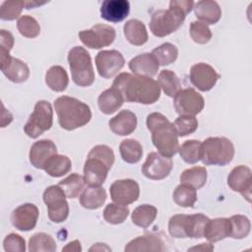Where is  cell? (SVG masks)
<instances>
[{
  "mask_svg": "<svg viewBox=\"0 0 252 252\" xmlns=\"http://www.w3.org/2000/svg\"><path fill=\"white\" fill-rule=\"evenodd\" d=\"M124 35L126 39L133 45L140 46L148 41V32L143 22L132 19L125 23L123 27Z\"/></svg>",
  "mask_w": 252,
  "mask_h": 252,
  "instance_id": "cell-27",
  "label": "cell"
},
{
  "mask_svg": "<svg viewBox=\"0 0 252 252\" xmlns=\"http://www.w3.org/2000/svg\"><path fill=\"white\" fill-rule=\"evenodd\" d=\"M146 123L148 130L152 133V141L158 152L167 158L173 157L179 149L178 135L173 123L159 112L149 114Z\"/></svg>",
  "mask_w": 252,
  "mask_h": 252,
  "instance_id": "cell-3",
  "label": "cell"
},
{
  "mask_svg": "<svg viewBox=\"0 0 252 252\" xmlns=\"http://www.w3.org/2000/svg\"><path fill=\"white\" fill-rule=\"evenodd\" d=\"M106 197V192L102 187L89 186L80 195V203L88 210H95L104 204Z\"/></svg>",
  "mask_w": 252,
  "mask_h": 252,
  "instance_id": "cell-28",
  "label": "cell"
},
{
  "mask_svg": "<svg viewBox=\"0 0 252 252\" xmlns=\"http://www.w3.org/2000/svg\"><path fill=\"white\" fill-rule=\"evenodd\" d=\"M38 209L32 203H26L17 207L11 214V221L14 227L21 231H29L35 227L38 219Z\"/></svg>",
  "mask_w": 252,
  "mask_h": 252,
  "instance_id": "cell-16",
  "label": "cell"
},
{
  "mask_svg": "<svg viewBox=\"0 0 252 252\" xmlns=\"http://www.w3.org/2000/svg\"><path fill=\"white\" fill-rule=\"evenodd\" d=\"M209 220L210 219L203 214L186 215V220H185L186 236L190 238L204 237V231Z\"/></svg>",
  "mask_w": 252,
  "mask_h": 252,
  "instance_id": "cell-31",
  "label": "cell"
},
{
  "mask_svg": "<svg viewBox=\"0 0 252 252\" xmlns=\"http://www.w3.org/2000/svg\"><path fill=\"white\" fill-rule=\"evenodd\" d=\"M56 248L55 240L44 232L35 233L29 240L30 252H54Z\"/></svg>",
  "mask_w": 252,
  "mask_h": 252,
  "instance_id": "cell-37",
  "label": "cell"
},
{
  "mask_svg": "<svg viewBox=\"0 0 252 252\" xmlns=\"http://www.w3.org/2000/svg\"><path fill=\"white\" fill-rule=\"evenodd\" d=\"M112 201L121 206L136 202L140 195L139 184L133 179H120L114 181L109 188Z\"/></svg>",
  "mask_w": 252,
  "mask_h": 252,
  "instance_id": "cell-13",
  "label": "cell"
},
{
  "mask_svg": "<svg viewBox=\"0 0 252 252\" xmlns=\"http://www.w3.org/2000/svg\"><path fill=\"white\" fill-rule=\"evenodd\" d=\"M158 63L152 53H143L132 58L129 62V69L137 76L153 78L158 74Z\"/></svg>",
  "mask_w": 252,
  "mask_h": 252,
  "instance_id": "cell-21",
  "label": "cell"
},
{
  "mask_svg": "<svg viewBox=\"0 0 252 252\" xmlns=\"http://www.w3.org/2000/svg\"><path fill=\"white\" fill-rule=\"evenodd\" d=\"M101 250H106V251H111L109 247H107L104 243H95L90 248V251H101Z\"/></svg>",
  "mask_w": 252,
  "mask_h": 252,
  "instance_id": "cell-52",
  "label": "cell"
},
{
  "mask_svg": "<svg viewBox=\"0 0 252 252\" xmlns=\"http://www.w3.org/2000/svg\"><path fill=\"white\" fill-rule=\"evenodd\" d=\"M125 252L163 251L164 246L161 238L157 234H145L132 239L124 248Z\"/></svg>",
  "mask_w": 252,
  "mask_h": 252,
  "instance_id": "cell-24",
  "label": "cell"
},
{
  "mask_svg": "<svg viewBox=\"0 0 252 252\" xmlns=\"http://www.w3.org/2000/svg\"><path fill=\"white\" fill-rule=\"evenodd\" d=\"M252 172L246 165H238L234 167L228 177L227 184L231 190L239 192L248 202H251L252 189Z\"/></svg>",
  "mask_w": 252,
  "mask_h": 252,
  "instance_id": "cell-17",
  "label": "cell"
},
{
  "mask_svg": "<svg viewBox=\"0 0 252 252\" xmlns=\"http://www.w3.org/2000/svg\"><path fill=\"white\" fill-rule=\"evenodd\" d=\"M111 166L102 158L88 155L84 165V179L89 186H100L106 179L107 173Z\"/></svg>",
  "mask_w": 252,
  "mask_h": 252,
  "instance_id": "cell-14",
  "label": "cell"
},
{
  "mask_svg": "<svg viewBox=\"0 0 252 252\" xmlns=\"http://www.w3.org/2000/svg\"><path fill=\"white\" fill-rule=\"evenodd\" d=\"M220 75L207 63H197L190 69V82L201 92L212 90Z\"/></svg>",
  "mask_w": 252,
  "mask_h": 252,
  "instance_id": "cell-15",
  "label": "cell"
},
{
  "mask_svg": "<svg viewBox=\"0 0 252 252\" xmlns=\"http://www.w3.org/2000/svg\"><path fill=\"white\" fill-rule=\"evenodd\" d=\"M194 2L189 0H171L169 8L153 13L150 30L154 35L164 37L177 31L183 24L186 15L193 9Z\"/></svg>",
  "mask_w": 252,
  "mask_h": 252,
  "instance_id": "cell-2",
  "label": "cell"
},
{
  "mask_svg": "<svg viewBox=\"0 0 252 252\" xmlns=\"http://www.w3.org/2000/svg\"><path fill=\"white\" fill-rule=\"evenodd\" d=\"M45 3H46V2L40 3V2H37V1H34V0L26 1V6H25V8L28 9V10H30V9H32V8H35V7H37V6L43 5V4H45Z\"/></svg>",
  "mask_w": 252,
  "mask_h": 252,
  "instance_id": "cell-53",
  "label": "cell"
},
{
  "mask_svg": "<svg viewBox=\"0 0 252 252\" xmlns=\"http://www.w3.org/2000/svg\"><path fill=\"white\" fill-rule=\"evenodd\" d=\"M85 185L84 176L78 173H72L58 183V186L64 191L66 197L70 199L79 197L84 191Z\"/></svg>",
  "mask_w": 252,
  "mask_h": 252,
  "instance_id": "cell-32",
  "label": "cell"
},
{
  "mask_svg": "<svg viewBox=\"0 0 252 252\" xmlns=\"http://www.w3.org/2000/svg\"><path fill=\"white\" fill-rule=\"evenodd\" d=\"M112 87L117 89L129 102L152 104L160 96L158 83L150 77L121 73L113 81Z\"/></svg>",
  "mask_w": 252,
  "mask_h": 252,
  "instance_id": "cell-1",
  "label": "cell"
},
{
  "mask_svg": "<svg viewBox=\"0 0 252 252\" xmlns=\"http://www.w3.org/2000/svg\"><path fill=\"white\" fill-rule=\"evenodd\" d=\"M62 251H75V252H80L82 251L81 243L79 240H74L69 242L65 247L62 248Z\"/></svg>",
  "mask_w": 252,
  "mask_h": 252,
  "instance_id": "cell-50",
  "label": "cell"
},
{
  "mask_svg": "<svg viewBox=\"0 0 252 252\" xmlns=\"http://www.w3.org/2000/svg\"><path fill=\"white\" fill-rule=\"evenodd\" d=\"M119 152L124 161L128 163H137L143 156L142 145L134 139H125L120 143Z\"/></svg>",
  "mask_w": 252,
  "mask_h": 252,
  "instance_id": "cell-33",
  "label": "cell"
},
{
  "mask_svg": "<svg viewBox=\"0 0 252 252\" xmlns=\"http://www.w3.org/2000/svg\"><path fill=\"white\" fill-rule=\"evenodd\" d=\"M72 168L70 158L63 155H54L48 159L43 170L52 177H60L68 173Z\"/></svg>",
  "mask_w": 252,
  "mask_h": 252,
  "instance_id": "cell-30",
  "label": "cell"
},
{
  "mask_svg": "<svg viewBox=\"0 0 252 252\" xmlns=\"http://www.w3.org/2000/svg\"><path fill=\"white\" fill-rule=\"evenodd\" d=\"M14 36L10 32L6 30L0 31V58L10 55V51L14 46Z\"/></svg>",
  "mask_w": 252,
  "mask_h": 252,
  "instance_id": "cell-49",
  "label": "cell"
},
{
  "mask_svg": "<svg viewBox=\"0 0 252 252\" xmlns=\"http://www.w3.org/2000/svg\"><path fill=\"white\" fill-rule=\"evenodd\" d=\"M230 222V234L229 237L234 239L245 238L251 229V223L247 217L242 215H234L229 219Z\"/></svg>",
  "mask_w": 252,
  "mask_h": 252,
  "instance_id": "cell-41",
  "label": "cell"
},
{
  "mask_svg": "<svg viewBox=\"0 0 252 252\" xmlns=\"http://www.w3.org/2000/svg\"><path fill=\"white\" fill-rule=\"evenodd\" d=\"M201 141L188 140L185 141L178 149L181 158L190 164L196 163L201 160Z\"/></svg>",
  "mask_w": 252,
  "mask_h": 252,
  "instance_id": "cell-39",
  "label": "cell"
},
{
  "mask_svg": "<svg viewBox=\"0 0 252 252\" xmlns=\"http://www.w3.org/2000/svg\"><path fill=\"white\" fill-rule=\"evenodd\" d=\"M158 83L164 94L170 97H174V95L181 90L180 80L171 70H161L158 74Z\"/></svg>",
  "mask_w": 252,
  "mask_h": 252,
  "instance_id": "cell-34",
  "label": "cell"
},
{
  "mask_svg": "<svg viewBox=\"0 0 252 252\" xmlns=\"http://www.w3.org/2000/svg\"><path fill=\"white\" fill-rule=\"evenodd\" d=\"M26 1H5L0 7V18L4 21H13L19 18Z\"/></svg>",
  "mask_w": 252,
  "mask_h": 252,
  "instance_id": "cell-45",
  "label": "cell"
},
{
  "mask_svg": "<svg viewBox=\"0 0 252 252\" xmlns=\"http://www.w3.org/2000/svg\"><path fill=\"white\" fill-rule=\"evenodd\" d=\"M172 167L171 158L152 152L148 155L146 161L142 165V173L149 179L161 180L169 175Z\"/></svg>",
  "mask_w": 252,
  "mask_h": 252,
  "instance_id": "cell-11",
  "label": "cell"
},
{
  "mask_svg": "<svg viewBox=\"0 0 252 252\" xmlns=\"http://www.w3.org/2000/svg\"><path fill=\"white\" fill-rule=\"evenodd\" d=\"M124 101L125 100L121 93L113 87L102 92L97 98L98 107L104 114L114 113L122 106Z\"/></svg>",
  "mask_w": 252,
  "mask_h": 252,
  "instance_id": "cell-26",
  "label": "cell"
},
{
  "mask_svg": "<svg viewBox=\"0 0 252 252\" xmlns=\"http://www.w3.org/2000/svg\"><path fill=\"white\" fill-rule=\"evenodd\" d=\"M64 191L58 185H52L43 192V201L47 207L48 218L53 222H62L69 216V205Z\"/></svg>",
  "mask_w": 252,
  "mask_h": 252,
  "instance_id": "cell-8",
  "label": "cell"
},
{
  "mask_svg": "<svg viewBox=\"0 0 252 252\" xmlns=\"http://www.w3.org/2000/svg\"><path fill=\"white\" fill-rule=\"evenodd\" d=\"M173 126L177 132V135L180 137H184L192 134L197 130L198 120L195 116L179 115L175 119Z\"/></svg>",
  "mask_w": 252,
  "mask_h": 252,
  "instance_id": "cell-44",
  "label": "cell"
},
{
  "mask_svg": "<svg viewBox=\"0 0 252 252\" xmlns=\"http://www.w3.org/2000/svg\"><path fill=\"white\" fill-rule=\"evenodd\" d=\"M72 80L79 87H89L94 82V72L90 53L82 46H74L68 52Z\"/></svg>",
  "mask_w": 252,
  "mask_h": 252,
  "instance_id": "cell-6",
  "label": "cell"
},
{
  "mask_svg": "<svg viewBox=\"0 0 252 252\" xmlns=\"http://www.w3.org/2000/svg\"><path fill=\"white\" fill-rule=\"evenodd\" d=\"M152 54L157 59L158 65L165 66L173 63L177 59L178 49L174 44L165 42L153 49Z\"/></svg>",
  "mask_w": 252,
  "mask_h": 252,
  "instance_id": "cell-40",
  "label": "cell"
},
{
  "mask_svg": "<svg viewBox=\"0 0 252 252\" xmlns=\"http://www.w3.org/2000/svg\"><path fill=\"white\" fill-rule=\"evenodd\" d=\"M110 130L119 136L130 135L137 127L136 115L128 110H121L117 115L112 117L108 122Z\"/></svg>",
  "mask_w": 252,
  "mask_h": 252,
  "instance_id": "cell-22",
  "label": "cell"
},
{
  "mask_svg": "<svg viewBox=\"0 0 252 252\" xmlns=\"http://www.w3.org/2000/svg\"><path fill=\"white\" fill-rule=\"evenodd\" d=\"M115 36V30L103 24H96L91 30L79 32L81 41L92 49H99L110 45L114 41Z\"/></svg>",
  "mask_w": 252,
  "mask_h": 252,
  "instance_id": "cell-9",
  "label": "cell"
},
{
  "mask_svg": "<svg viewBox=\"0 0 252 252\" xmlns=\"http://www.w3.org/2000/svg\"><path fill=\"white\" fill-rule=\"evenodd\" d=\"M20 33L28 38H34L40 33V26L37 21L30 15L21 16L17 22Z\"/></svg>",
  "mask_w": 252,
  "mask_h": 252,
  "instance_id": "cell-42",
  "label": "cell"
},
{
  "mask_svg": "<svg viewBox=\"0 0 252 252\" xmlns=\"http://www.w3.org/2000/svg\"><path fill=\"white\" fill-rule=\"evenodd\" d=\"M207 181V169L204 166H193L185 169L180 175V182L193 186L195 189L202 188Z\"/></svg>",
  "mask_w": 252,
  "mask_h": 252,
  "instance_id": "cell-38",
  "label": "cell"
},
{
  "mask_svg": "<svg viewBox=\"0 0 252 252\" xmlns=\"http://www.w3.org/2000/svg\"><path fill=\"white\" fill-rule=\"evenodd\" d=\"M129 12L130 3L127 0H105L100 6V17L112 23L123 21Z\"/></svg>",
  "mask_w": 252,
  "mask_h": 252,
  "instance_id": "cell-20",
  "label": "cell"
},
{
  "mask_svg": "<svg viewBox=\"0 0 252 252\" xmlns=\"http://www.w3.org/2000/svg\"><path fill=\"white\" fill-rule=\"evenodd\" d=\"M229 234L230 222L226 218L209 220L204 231V237H206V239L211 243L229 237Z\"/></svg>",
  "mask_w": 252,
  "mask_h": 252,
  "instance_id": "cell-25",
  "label": "cell"
},
{
  "mask_svg": "<svg viewBox=\"0 0 252 252\" xmlns=\"http://www.w3.org/2000/svg\"><path fill=\"white\" fill-rule=\"evenodd\" d=\"M158 214V210L155 206L152 205H141L137 207L132 213V221L135 225L147 228L155 220Z\"/></svg>",
  "mask_w": 252,
  "mask_h": 252,
  "instance_id": "cell-35",
  "label": "cell"
},
{
  "mask_svg": "<svg viewBox=\"0 0 252 252\" xmlns=\"http://www.w3.org/2000/svg\"><path fill=\"white\" fill-rule=\"evenodd\" d=\"M173 105L179 115L195 116L205 105L203 96L194 89L180 90L173 97Z\"/></svg>",
  "mask_w": 252,
  "mask_h": 252,
  "instance_id": "cell-10",
  "label": "cell"
},
{
  "mask_svg": "<svg viewBox=\"0 0 252 252\" xmlns=\"http://www.w3.org/2000/svg\"><path fill=\"white\" fill-rule=\"evenodd\" d=\"M45 84L54 92H63L69 84V78L66 70L59 65L50 67L45 74Z\"/></svg>",
  "mask_w": 252,
  "mask_h": 252,
  "instance_id": "cell-29",
  "label": "cell"
},
{
  "mask_svg": "<svg viewBox=\"0 0 252 252\" xmlns=\"http://www.w3.org/2000/svg\"><path fill=\"white\" fill-rule=\"evenodd\" d=\"M193 9L195 16L207 26L218 23L221 17L220 7L214 0L198 1L194 3Z\"/></svg>",
  "mask_w": 252,
  "mask_h": 252,
  "instance_id": "cell-23",
  "label": "cell"
},
{
  "mask_svg": "<svg viewBox=\"0 0 252 252\" xmlns=\"http://www.w3.org/2000/svg\"><path fill=\"white\" fill-rule=\"evenodd\" d=\"M186 215H174L169 219L168 231L172 237L175 238H186L185 229Z\"/></svg>",
  "mask_w": 252,
  "mask_h": 252,
  "instance_id": "cell-47",
  "label": "cell"
},
{
  "mask_svg": "<svg viewBox=\"0 0 252 252\" xmlns=\"http://www.w3.org/2000/svg\"><path fill=\"white\" fill-rule=\"evenodd\" d=\"M54 108L61 128L72 131L88 124L92 118V111L83 101L63 95L55 99Z\"/></svg>",
  "mask_w": 252,
  "mask_h": 252,
  "instance_id": "cell-4",
  "label": "cell"
},
{
  "mask_svg": "<svg viewBox=\"0 0 252 252\" xmlns=\"http://www.w3.org/2000/svg\"><path fill=\"white\" fill-rule=\"evenodd\" d=\"M190 36L194 42L206 44L212 38V32L206 24L200 21H194L190 25Z\"/></svg>",
  "mask_w": 252,
  "mask_h": 252,
  "instance_id": "cell-46",
  "label": "cell"
},
{
  "mask_svg": "<svg viewBox=\"0 0 252 252\" xmlns=\"http://www.w3.org/2000/svg\"><path fill=\"white\" fill-rule=\"evenodd\" d=\"M234 157V146L225 137H209L201 146V160L206 165H226Z\"/></svg>",
  "mask_w": 252,
  "mask_h": 252,
  "instance_id": "cell-5",
  "label": "cell"
},
{
  "mask_svg": "<svg viewBox=\"0 0 252 252\" xmlns=\"http://www.w3.org/2000/svg\"><path fill=\"white\" fill-rule=\"evenodd\" d=\"M214 250L213 244L210 243H201L198 246H194L188 249V251H212Z\"/></svg>",
  "mask_w": 252,
  "mask_h": 252,
  "instance_id": "cell-51",
  "label": "cell"
},
{
  "mask_svg": "<svg viewBox=\"0 0 252 252\" xmlns=\"http://www.w3.org/2000/svg\"><path fill=\"white\" fill-rule=\"evenodd\" d=\"M3 247L6 252L8 251H17V252H25L26 251V241L21 235L17 233L8 234L4 241Z\"/></svg>",
  "mask_w": 252,
  "mask_h": 252,
  "instance_id": "cell-48",
  "label": "cell"
},
{
  "mask_svg": "<svg viewBox=\"0 0 252 252\" xmlns=\"http://www.w3.org/2000/svg\"><path fill=\"white\" fill-rule=\"evenodd\" d=\"M0 69L5 77L13 83L20 84L28 80L30 76V69L28 65L11 55L0 58Z\"/></svg>",
  "mask_w": 252,
  "mask_h": 252,
  "instance_id": "cell-18",
  "label": "cell"
},
{
  "mask_svg": "<svg viewBox=\"0 0 252 252\" xmlns=\"http://www.w3.org/2000/svg\"><path fill=\"white\" fill-rule=\"evenodd\" d=\"M52 122L53 110L51 104L46 100H38L34 105L33 112L24 126V131L30 138L36 139L51 128Z\"/></svg>",
  "mask_w": 252,
  "mask_h": 252,
  "instance_id": "cell-7",
  "label": "cell"
},
{
  "mask_svg": "<svg viewBox=\"0 0 252 252\" xmlns=\"http://www.w3.org/2000/svg\"><path fill=\"white\" fill-rule=\"evenodd\" d=\"M57 154V148L51 140L43 139L32 144L30 150V161L35 168L43 169L50 158Z\"/></svg>",
  "mask_w": 252,
  "mask_h": 252,
  "instance_id": "cell-19",
  "label": "cell"
},
{
  "mask_svg": "<svg viewBox=\"0 0 252 252\" xmlns=\"http://www.w3.org/2000/svg\"><path fill=\"white\" fill-rule=\"evenodd\" d=\"M173 201L180 207L189 208L193 207L197 201L196 189L186 183H180L173 192Z\"/></svg>",
  "mask_w": 252,
  "mask_h": 252,
  "instance_id": "cell-36",
  "label": "cell"
},
{
  "mask_svg": "<svg viewBox=\"0 0 252 252\" xmlns=\"http://www.w3.org/2000/svg\"><path fill=\"white\" fill-rule=\"evenodd\" d=\"M123 55L117 50H101L95 56V66L100 77L110 79L124 66Z\"/></svg>",
  "mask_w": 252,
  "mask_h": 252,
  "instance_id": "cell-12",
  "label": "cell"
},
{
  "mask_svg": "<svg viewBox=\"0 0 252 252\" xmlns=\"http://www.w3.org/2000/svg\"><path fill=\"white\" fill-rule=\"evenodd\" d=\"M130 211L126 206L118 204H108L103 211L104 220L111 224L122 223L128 217Z\"/></svg>",
  "mask_w": 252,
  "mask_h": 252,
  "instance_id": "cell-43",
  "label": "cell"
}]
</instances>
